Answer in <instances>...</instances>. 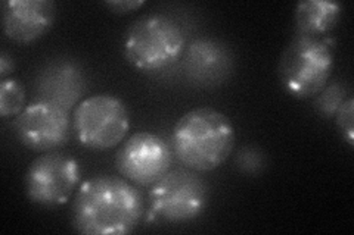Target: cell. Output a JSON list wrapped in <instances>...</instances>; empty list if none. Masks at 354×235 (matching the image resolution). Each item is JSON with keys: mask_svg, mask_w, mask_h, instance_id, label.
I'll list each match as a JSON object with an SVG mask.
<instances>
[{"mask_svg": "<svg viewBox=\"0 0 354 235\" xmlns=\"http://www.w3.org/2000/svg\"><path fill=\"white\" fill-rule=\"evenodd\" d=\"M142 216L139 190L113 175L83 183L73 203V227L86 235H124L136 229Z\"/></svg>", "mask_w": 354, "mask_h": 235, "instance_id": "obj_1", "label": "cell"}, {"mask_svg": "<svg viewBox=\"0 0 354 235\" xmlns=\"http://www.w3.org/2000/svg\"><path fill=\"white\" fill-rule=\"evenodd\" d=\"M235 140L234 125L225 114L212 108H198L176 124L171 149L185 167L209 172L227 161Z\"/></svg>", "mask_w": 354, "mask_h": 235, "instance_id": "obj_2", "label": "cell"}, {"mask_svg": "<svg viewBox=\"0 0 354 235\" xmlns=\"http://www.w3.org/2000/svg\"><path fill=\"white\" fill-rule=\"evenodd\" d=\"M186 36L174 18L155 14L133 22L124 37L127 62L142 72H160L182 58Z\"/></svg>", "mask_w": 354, "mask_h": 235, "instance_id": "obj_3", "label": "cell"}, {"mask_svg": "<svg viewBox=\"0 0 354 235\" xmlns=\"http://www.w3.org/2000/svg\"><path fill=\"white\" fill-rule=\"evenodd\" d=\"M334 58V41L329 37L297 34L283 50L278 65L285 92L295 99L315 97L329 83Z\"/></svg>", "mask_w": 354, "mask_h": 235, "instance_id": "obj_4", "label": "cell"}, {"mask_svg": "<svg viewBox=\"0 0 354 235\" xmlns=\"http://www.w3.org/2000/svg\"><path fill=\"white\" fill-rule=\"evenodd\" d=\"M151 214L165 222H187L204 214L209 188L204 178L189 167L170 170L149 192Z\"/></svg>", "mask_w": 354, "mask_h": 235, "instance_id": "obj_5", "label": "cell"}, {"mask_svg": "<svg viewBox=\"0 0 354 235\" xmlns=\"http://www.w3.org/2000/svg\"><path fill=\"white\" fill-rule=\"evenodd\" d=\"M129 127V110L124 102L111 94H96L82 100L73 114L77 140L92 150L117 147L126 139Z\"/></svg>", "mask_w": 354, "mask_h": 235, "instance_id": "obj_6", "label": "cell"}, {"mask_svg": "<svg viewBox=\"0 0 354 235\" xmlns=\"http://www.w3.org/2000/svg\"><path fill=\"white\" fill-rule=\"evenodd\" d=\"M80 175V165L74 158L58 152L43 153L27 170V197L44 207L65 205L79 185Z\"/></svg>", "mask_w": 354, "mask_h": 235, "instance_id": "obj_7", "label": "cell"}, {"mask_svg": "<svg viewBox=\"0 0 354 235\" xmlns=\"http://www.w3.org/2000/svg\"><path fill=\"white\" fill-rule=\"evenodd\" d=\"M173 149L162 137L149 131L130 136L115 154L118 172L142 187H152L171 170Z\"/></svg>", "mask_w": 354, "mask_h": 235, "instance_id": "obj_8", "label": "cell"}, {"mask_svg": "<svg viewBox=\"0 0 354 235\" xmlns=\"http://www.w3.org/2000/svg\"><path fill=\"white\" fill-rule=\"evenodd\" d=\"M70 112L46 102H32L15 118L14 131L22 145L35 152H55L68 143Z\"/></svg>", "mask_w": 354, "mask_h": 235, "instance_id": "obj_9", "label": "cell"}, {"mask_svg": "<svg viewBox=\"0 0 354 235\" xmlns=\"http://www.w3.org/2000/svg\"><path fill=\"white\" fill-rule=\"evenodd\" d=\"M86 87V72L79 62L71 58H55L37 71L35 96L37 102L57 105L70 112L80 105Z\"/></svg>", "mask_w": 354, "mask_h": 235, "instance_id": "obj_10", "label": "cell"}, {"mask_svg": "<svg viewBox=\"0 0 354 235\" xmlns=\"http://www.w3.org/2000/svg\"><path fill=\"white\" fill-rule=\"evenodd\" d=\"M183 54L186 80L196 87H218L225 84L234 72V52L226 43L217 39L194 40Z\"/></svg>", "mask_w": 354, "mask_h": 235, "instance_id": "obj_11", "label": "cell"}, {"mask_svg": "<svg viewBox=\"0 0 354 235\" xmlns=\"http://www.w3.org/2000/svg\"><path fill=\"white\" fill-rule=\"evenodd\" d=\"M2 10L5 34L19 44L43 37L57 18V3L52 0H8Z\"/></svg>", "mask_w": 354, "mask_h": 235, "instance_id": "obj_12", "label": "cell"}, {"mask_svg": "<svg viewBox=\"0 0 354 235\" xmlns=\"http://www.w3.org/2000/svg\"><path fill=\"white\" fill-rule=\"evenodd\" d=\"M342 8L337 2L306 0L295 8L297 34L308 37H325L334 30L341 18Z\"/></svg>", "mask_w": 354, "mask_h": 235, "instance_id": "obj_13", "label": "cell"}, {"mask_svg": "<svg viewBox=\"0 0 354 235\" xmlns=\"http://www.w3.org/2000/svg\"><path fill=\"white\" fill-rule=\"evenodd\" d=\"M347 100V87L339 81L328 83L322 90L315 96V109L317 114L325 118H335L337 112Z\"/></svg>", "mask_w": 354, "mask_h": 235, "instance_id": "obj_14", "label": "cell"}, {"mask_svg": "<svg viewBox=\"0 0 354 235\" xmlns=\"http://www.w3.org/2000/svg\"><path fill=\"white\" fill-rule=\"evenodd\" d=\"M26 90L14 78H6L0 84V115L18 116L26 108Z\"/></svg>", "mask_w": 354, "mask_h": 235, "instance_id": "obj_15", "label": "cell"}, {"mask_svg": "<svg viewBox=\"0 0 354 235\" xmlns=\"http://www.w3.org/2000/svg\"><path fill=\"white\" fill-rule=\"evenodd\" d=\"M235 163L241 172L247 175H259L263 172L268 161H266V154L259 147L245 145L238 152Z\"/></svg>", "mask_w": 354, "mask_h": 235, "instance_id": "obj_16", "label": "cell"}, {"mask_svg": "<svg viewBox=\"0 0 354 235\" xmlns=\"http://www.w3.org/2000/svg\"><path fill=\"white\" fill-rule=\"evenodd\" d=\"M337 127L341 132L342 139L350 145L354 147V100L348 97L335 115Z\"/></svg>", "mask_w": 354, "mask_h": 235, "instance_id": "obj_17", "label": "cell"}, {"mask_svg": "<svg viewBox=\"0 0 354 235\" xmlns=\"http://www.w3.org/2000/svg\"><path fill=\"white\" fill-rule=\"evenodd\" d=\"M145 5L143 0H115V2H106L105 6L117 15H127L130 12H135L139 8Z\"/></svg>", "mask_w": 354, "mask_h": 235, "instance_id": "obj_18", "label": "cell"}, {"mask_svg": "<svg viewBox=\"0 0 354 235\" xmlns=\"http://www.w3.org/2000/svg\"><path fill=\"white\" fill-rule=\"evenodd\" d=\"M14 70H15L14 58L8 52H2V54H0V78H2V80H6V76L9 74H12Z\"/></svg>", "mask_w": 354, "mask_h": 235, "instance_id": "obj_19", "label": "cell"}]
</instances>
